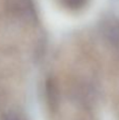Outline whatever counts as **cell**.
Wrapping results in <instances>:
<instances>
[{
	"label": "cell",
	"instance_id": "cell-1",
	"mask_svg": "<svg viewBox=\"0 0 119 120\" xmlns=\"http://www.w3.org/2000/svg\"><path fill=\"white\" fill-rule=\"evenodd\" d=\"M3 120H20L17 116H15V115H7V116L4 117Z\"/></svg>",
	"mask_w": 119,
	"mask_h": 120
}]
</instances>
